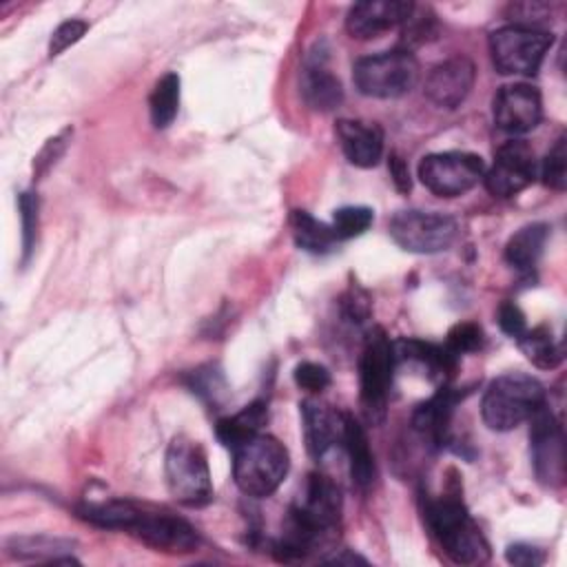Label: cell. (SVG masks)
Here are the masks:
<instances>
[{"instance_id": "obj_1", "label": "cell", "mask_w": 567, "mask_h": 567, "mask_svg": "<svg viewBox=\"0 0 567 567\" xmlns=\"http://www.w3.org/2000/svg\"><path fill=\"white\" fill-rule=\"evenodd\" d=\"M545 388L538 379L523 372L496 377L481 401V416L489 430L509 432L529 421L545 405Z\"/></svg>"}, {"instance_id": "obj_2", "label": "cell", "mask_w": 567, "mask_h": 567, "mask_svg": "<svg viewBox=\"0 0 567 567\" xmlns=\"http://www.w3.org/2000/svg\"><path fill=\"white\" fill-rule=\"evenodd\" d=\"M290 467L286 445L270 434H255L233 450V478L252 498H266L284 483Z\"/></svg>"}, {"instance_id": "obj_3", "label": "cell", "mask_w": 567, "mask_h": 567, "mask_svg": "<svg viewBox=\"0 0 567 567\" xmlns=\"http://www.w3.org/2000/svg\"><path fill=\"white\" fill-rule=\"evenodd\" d=\"M166 485L171 496L184 507H204L213 501V481L204 447L188 439L175 436L168 443L166 461Z\"/></svg>"}, {"instance_id": "obj_4", "label": "cell", "mask_w": 567, "mask_h": 567, "mask_svg": "<svg viewBox=\"0 0 567 567\" xmlns=\"http://www.w3.org/2000/svg\"><path fill=\"white\" fill-rule=\"evenodd\" d=\"M354 86L361 95L394 100L414 89L419 82V62L408 49H392L354 62Z\"/></svg>"}, {"instance_id": "obj_5", "label": "cell", "mask_w": 567, "mask_h": 567, "mask_svg": "<svg viewBox=\"0 0 567 567\" xmlns=\"http://www.w3.org/2000/svg\"><path fill=\"white\" fill-rule=\"evenodd\" d=\"M394 363V343L383 332V328H372L365 337L359 359V399L363 414L372 425H379L385 419Z\"/></svg>"}, {"instance_id": "obj_6", "label": "cell", "mask_w": 567, "mask_h": 567, "mask_svg": "<svg viewBox=\"0 0 567 567\" xmlns=\"http://www.w3.org/2000/svg\"><path fill=\"white\" fill-rule=\"evenodd\" d=\"M554 35L532 24H507L489 33L492 64L503 75H534Z\"/></svg>"}, {"instance_id": "obj_7", "label": "cell", "mask_w": 567, "mask_h": 567, "mask_svg": "<svg viewBox=\"0 0 567 567\" xmlns=\"http://www.w3.org/2000/svg\"><path fill=\"white\" fill-rule=\"evenodd\" d=\"M458 226L450 215L436 210H399L390 219V237L396 246L416 255L447 250L456 239Z\"/></svg>"}, {"instance_id": "obj_8", "label": "cell", "mask_w": 567, "mask_h": 567, "mask_svg": "<svg viewBox=\"0 0 567 567\" xmlns=\"http://www.w3.org/2000/svg\"><path fill=\"white\" fill-rule=\"evenodd\" d=\"M485 175V162L476 153L445 151L425 155L419 164L421 184L439 197H458L472 190Z\"/></svg>"}, {"instance_id": "obj_9", "label": "cell", "mask_w": 567, "mask_h": 567, "mask_svg": "<svg viewBox=\"0 0 567 567\" xmlns=\"http://www.w3.org/2000/svg\"><path fill=\"white\" fill-rule=\"evenodd\" d=\"M529 421V450L534 474L543 485L560 487L567 472L563 425L547 405H543Z\"/></svg>"}, {"instance_id": "obj_10", "label": "cell", "mask_w": 567, "mask_h": 567, "mask_svg": "<svg viewBox=\"0 0 567 567\" xmlns=\"http://www.w3.org/2000/svg\"><path fill=\"white\" fill-rule=\"evenodd\" d=\"M536 155L525 140H507L496 148L494 164L485 171L483 182L489 195L507 199L525 190L536 177Z\"/></svg>"}, {"instance_id": "obj_11", "label": "cell", "mask_w": 567, "mask_h": 567, "mask_svg": "<svg viewBox=\"0 0 567 567\" xmlns=\"http://www.w3.org/2000/svg\"><path fill=\"white\" fill-rule=\"evenodd\" d=\"M494 124L509 133L523 135L538 126L543 117V100L540 91L527 82H514L498 89L492 102Z\"/></svg>"}, {"instance_id": "obj_12", "label": "cell", "mask_w": 567, "mask_h": 567, "mask_svg": "<svg viewBox=\"0 0 567 567\" xmlns=\"http://www.w3.org/2000/svg\"><path fill=\"white\" fill-rule=\"evenodd\" d=\"M128 534L157 551L186 554L197 547V532L193 525L168 512H151L140 507Z\"/></svg>"}, {"instance_id": "obj_13", "label": "cell", "mask_w": 567, "mask_h": 567, "mask_svg": "<svg viewBox=\"0 0 567 567\" xmlns=\"http://www.w3.org/2000/svg\"><path fill=\"white\" fill-rule=\"evenodd\" d=\"M476 80L474 62L465 55H454L439 62L425 78V95L439 109H456L465 102Z\"/></svg>"}, {"instance_id": "obj_14", "label": "cell", "mask_w": 567, "mask_h": 567, "mask_svg": "<svg viewBox=\"0 0 567 567\" xmlns=\"http://www.w3.org/2000/svg\"><path fill=\"white\" fill-rule=\"evenodd\" d=\"M414 4L408 0H365L350 7L346 18V29L357 40L377 38L394 27H401Z\"/></svg>"}, {"instance_id": "obj_15", "label": "cell", "mask_w": 567, "mask_h": 567, "mask_svg": "<svg viewBox=\"0 0 567 567\" xmlns=\"http://www.w3.org/2000/svg\"><path fill=\"white\" fill-rule=\"evenodd\" d=\"M341 151L350 164L359 168H372L383 155V131L374 122L339 120L334 126Z\"/></svg>"}, {"instance_id": "obj_16", "label": "cell", "mask_w": 567, "mask_h": 567, "mask_svg": "<svg viewBox=\"0 0 567 567\" xmlns=\"http://www.w3.org/2000/svg\"><path fill=\"white\" fill-rule=\"evenodd\" d=\"M301 95L310 109L321 111V113L334 111L343 102L341 82L326 66L323 51H319V53L310 51L308 62L303 66V75H301Z\"/></svg>"}, {"instance_id": "obj_17", "label": "cell", "mask_w": 567, "mask_h": 567, "mask_svg": "<svg viewBox=\"0 0 567 567\" xmlns=\"http://www.w3.org/2000/svg\"><path fill=\"white\" fill-rule=\"evenodd\" d=\"M301 419L306 447L312 458H321L343 436V414H337L334 410L319 401H303Z\"/></svg>"}, {"instance_id": "obj_18", "label": "cell", "mask_w": 567, "mask_h": 567, "mask_svg": "<svg viewBox=\"0 0 567 567\" xmlns=\"http://www.w3.org/2000/svg\"><path fill=\"white\" fill-rule=\"evenodd\" d=\"M456 401L458 394L452 388L443 385L434 396L416 405V410L412 412V427L432 445H443L447 441V430Z\"/></svg>"}, {"instance_id": "obj_19", "label": "cell", "mask_w": 567, "mask_h": 567, "mask_svg": "<svg viewBox=\"0 0 567 567\" xmlns=\"http://www.w3.org/2000/svg\"><path fill=\"white\" fill-rule=\"evenodd\" d=\"M436 540L456 565H481L489 558V545L470 516Z\"/></svg>"}, {"instance_id": "obj_20", "label": "cell", "mask_w": 567, "mask_h": 567, "mask_svg": "<svg viewBox=\"0 0 567 567\" xmlns=\"http://www.w3.org/2000/svg\"><path fill=\"white\" fill-rule=\"evenodd\" d=\"M394 354L396 361L399 359H408L419 363L421 368L427 370L430 379L443 381L452 374V370L456 368V359L445 346L439 343H430V341H421V339H401L394 343Z\"/></svg>"}, {"instance_id": "obj_21", "label": "cell", "mask_w": 567, "mask_h": 567, "mask_svg": "<svg viewBox=\"0 0 567 567\" xmlns=\"http://www.w3.org/2000/svg\"><path fill=\"white\" fill-rule=\"evenodd\" d=\"M341 443L348 452L350 458V476L352 483L361 489L370 487L374 476H377V467H374V454L370 450L365 430L359 425V421H354L352 416L343 414V436Z\"/></svg>"}, {"instance_id": "obj_22", "label": "cell", "mask_w": 567, "mask_h": 567, "mask_svg": "<svg viewBox=\"0 0 567 567\" xmlns=\"http://www.w3.org/2000/svg\"><path fill=\"white\" fill-rule=\"evenodd\" d=\"M549 228L547 224H527L505 244V261L518 272H529L543 255Z\"/></svg>"}, {"instance_id": "obj_23", "label": "cell", "mask_w": 567, "mask_h": 567, "mask_svg": "<svg viewBox=\"0 0 567 567\" xmlns=\"http://www.w3.org/2000/svg\"><path fill=\"white\" fill-rule=\"evenodd\" d=\"M266 419H268L266 403L264 401H255V403L246 405L244 410H239L237 414L219 419L217 425H215V434H217V439L226 447L235 450L237 445H241L248 439H252L255 434H259V430L266 423Z\"/></svg>"}, {"instance_id": "obj_24", "label": "cell", "mask_w": 567, "mask_h": 567, "mask_svg": "<svg viewBox=\"0 0 567 567\" xmlns=\"http://www.w3.org/2000/svg\"><path fill=\"white\" fill-rule=\"evenodd\" d=\"M140 514V505L122 498L111 501H97V503H84L78 507V516L91 525L104 527V529H124L128 532Z\"/></svg>"}, {"instance_id": "obj_25", "label": "cell", "mask_w": 567, "mask_h": 567, "mask_svg": "<svg viewBox=\"0 0 567 567\" xmlns=\"http://www.w3.org/2000/svg\"><path fill=\"white\" fill-rule=\"evenodd\" d=\"M516 341H518L520 352L536 368L551 370L563 361V348H560V343H556V339L547 326H536L532 330L527 328Z\"/></svg>"}, {"instance_id": "obj_26", "label": "cell", "mask_w": 567, "mask_h": 567, "mask_svg": "<svg viewBox=\"0 0 567 567\" xmlns=\"http://www.w3.org/2000/svg\"><path fill=\"white\" fill-rule=\"evenodd\" d=\"M290 228H292L297 246L308 250V252H326L337 241V237L332 233V226L326 224V221L315 219L306 210H292Z\"/></svg>"}, {"instance_id": "obj_27", "label": "cell", "mask_w": 567, "mask_h": 567, "mask_svg": "<svg viewBox=\"0 0 567 567\" xmlns=\"http://www.w3.org/2000/svg\"><path fill=\"white\" fill-rule=\"evenodd\" d=\"M179 109V75L177 73H164L148 97V111L151 122L155 128H166Z\"/></svg>"}, {"instance_id": "obj_28", "label": "cell", "mask_w": 567, "mask_h": 567, "mask_svg": "<svg viewBox=\"0 0 567 567\" xmlns=\"http://www.w3.org/2000/svg\"><path fill=\"white\" fill-rule=\"evenodd\" d=\"M73 547L71 540H62V538H51V536H20V538H11L7 549L11 556L16 558H29V560H49L55 563L58 558H62L60 554L69 551Z\"/></svg>"}, {"instance_id": "obj_29", "label": "cell", "mask_w": 567, "mask_h": 567, "mask_svg": "<svg viewBox=\"0 0 567 567\" xmlns=\"http://www.w3.org/2000/svg\"><path fill=\"white\" fill-rule=\"evenodd\" d=\"M374 221V210L368 206H341L332 213V233L337 241L363 235Z\"/></svg>"}, {"instance_id": "obj_30", "label": "cell", "mask_w": 567, "mask_h": 567, "mask_svg": "<svg viewBox=\"0 0 567 567\" xmlns=\"http://www.w3.org/2000/svg\"><path fill=\"white\" fill-rule=\"evenodd\" d=\"M18 208H20V219H22V264H27L33 252L35 237H38V221H40L38 195L31 190L22 193L18 199Z\"/></svg>"}, {"instance_id": "obj_31", "label": "cell", "mask_w": 567, "mask_h": 567, "mask_svg": "<svg viewBox=\"0 0 567 567\" xmlns=\"http://www.w3.org/2000/svg\"><path fill=\"white\" fill-rule=\"evenodd\" d=\"M540 177L545 186L551 190H565L567 186V151H565V137H558L556 144L547 151L543 164H540Z\"/></svg>"}, {"instance_id": "obj_32", "label": "cell", "mask_w": 567, "mask_h": 567, "mask_svg": "<svg viewBox=\"0 0 567 567\" xmlns=\"http://www.w3.org/2000/svg\"><path fill=\"white\" fill-rule=\"evenodd\" d=\"M454 357H461V354H467V352H476L481 350L483 346V330L478 323H472V321H463V323H456L450 332H447V339L443 343Z\"/></svg>"}, {"instance_id": "obj_33", "label": "cell", "mask_w": 567, "mask_h": 567, "mask_svg": "<svg viewBox=\"0 0 567 567\" xmlns=\"http://www.w3.org/2000/svg\"><path fill=\"white\" fill-rule=\"evenodd\" d=\"M427 9H421L414 7L410 18L403 22V35H405V49L410 51V47H416V44H423L427 38H432L434 33V18L425 16Z\"/></svg>"}, {"instance_id": "obj_34", "label": "cell", "mask_w": 567, "mask_h": 567, "mask_svg": "<svg viewBox=\"0 0 567 567\" xmlns=\"http://www.w3.org/2000/svg\"><path fill=\"white\" fill-rule=\"evenodd\" d=\"M295 383L306 390V392H323L330 385V372L328 368L312 363V361H303L295 368Z\"/></svg>"}, {"instance_id": "obj_35", "label": "cell", "mask_w": 567, "mask_h": 567, "mask_svg": "<svg viewBox=\"0 0 567 567\" xmlns=\"http://www.w3.org/2000/svg\"><path fill=\"white\" fill-rule=\"evenodd\" d=\"M89 24L84 20H78V18H71L66 22H62L53 33H51V40H49V55H60L62 51H66L71 44H75L84 33H86Z\"/></svg>"}, {"instance_id": "obj_36", "label": "cell", "mask_w": 567, "mask_h": 567, "mask_svg": "<svg viewBox=\"0 0 567 567\" xmlns=\"http://www.w3.org/2000/svg\"><path fill=\"white\" fill-rule=\"evenodd\" d=\"M498 326L512 339H518L527 330L525 315H523V310L514 301H503L498 306Z\"/></svg>"}, {"instance_id": "obj_37", "label": "cell", "mask_w": 567, "mask_h": 567, "mask_svg": "<svg viewBox=\"0 0 567 567\" xmlns=\"http://www.w3.org/2000/svg\"><path fill=\"white\" fill-rule=\"evenodd\" d=\"M505 558L516 567H538L545 563V551L527 543H514L505 549Z\"/></svg>"}, {"instance_id": "obj_38", "label": "cell", "mask_w": 567, "mask_h": 567, "mask_svg": "<svg viewBox=\"0 0 567 567\" xmlns=\"http://www.w3.org/2000/svg\"><path fill=\"white\" fill-rule=\"evenodd\" d=\"M66 140H69V131H64V133H60L58 137H53V140H49L47 142V146L42 148V153L35 157V162H33V171L38 173V175H42L51 164H55V159L62 155V151H64V146H66Z\"/></svg>"}, {"instance_id": "obj_39", "label": "cell", "mask_w": 567, "mask_h": 567, "mask_svg": "<svg viewBox=\"0 0 567 567\" xmlns=\"http://www.w3.org/2000/svg\"><path fill=\"white\" fill-rule=\"evenodd\" d=\"M343 308H346V312H348V317L352 319V321H363L368 315H370V301H368V297H365V292H361V290H350L348 292V297H346V301H343Z\"/></svg>"}, {"instance_id": "obj_40", "label": "cell", "mask_w": 567, "mask_h": 567, "mask_svg": "<svg viewBox=\"0 0 567 567\" xmlns=\"http://www.w3.org/2000/svg\"><path fill=\"white\" fill-rule=\"evenodd\" d=\"M388 168H390V175H392V182L394 186L401 190V193H408L412 188V179H410V168L405 164V159L396 153L390 155V162H388Z\"/></svg>"}, {"instance_id": "obj_41", "label": "cell", "mask_w": 567, "mask_h": 567, "mask_svg": "<svg viewBox=\"0 0 567 567\" xmlns=\"http://www.w3.org/2000/svg\"><path fill=\"white\" fill-rule=\"evenodd\" d=\"M328 563H334V565H352V563H365V558L357 556V554H339L334 558H328Z\"/></svg>"}]
</instances>
